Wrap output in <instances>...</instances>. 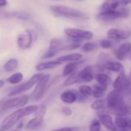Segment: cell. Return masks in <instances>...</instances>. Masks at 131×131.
Masks as SVG:
<instances>
[{"label": "cell", "instance_id": "6da1fadb", "mask_svg": "<svg viewBox=\"0 0 131 131\" xmlns=\"http://www.w3.org/2000/svg\"><path fill=\"white\" fill-rule=\"evenodd\" d=\"M37 105H31L26 107H21L17 110L14 111L10 115L7 116L0 124V131H6L11 129L16 123H18L21 119L33 114L37 110Z\"/></svg>", "mask_w": 131, "mask_h": 131}, {"label": "cell", "instance_id": "7a4b0ae2", "mask_svg": "<svg viewBox=\"0 0 131 131\" xmlns=\"http://www.w3.org/2000/svg\"><path fill=\"white\" fill-rule=\"evenodd\" d=\"M106 102L107 108L112 113L116 114L117 116L127 115L123 92L116 90H112L107 95Z\"/></svg>", "mask_w": 131, "mask_h": 131}, {"label": "cell", "instance_id": "3957f363", "mask_svg": "<svg viewBox=\"0 0 131 131\" xmlns=\"http://www.w3.org/2000/svg\"><path fill=\"white\" fill-rule=\"evenodd\" d=\"M50 12L56 17H62L71 19H87V14L80 9L64 5H52L49 6Z\"/></svg>", "mask_w": 131, "mask_h": 131}, {"label": "cell", "instance_id": "277c9868", "mask_svg": "<svg viewBox=\"0 0 131 131\" xmlns=\"http://www.w3.org/2000/svg\"><path fill=\"white\" fill-rule=\"evenodd\" d=\"M129 16V10L126 8H122L119 10L100 12L96 15V19L102 23H110L118 19H124Z\"/></svg>", "mask_w": 131, "mask_h": 131}, {"label": "cell", "instance_id": "5b68a950", "mask_svg": "<svg viewBox=\"0 0 131 131\" xmlns=\"http://www.w3.org/2000/svg\"><path fill=\"white\" fill-rule=\"evenodd\" d=\"M44 73H38L32 76L26 82L20 84L19 86H16L15 89H13L9 94V96H16L18 95H20L26 91H29L31 90L33 86H36V84L39 82V80L42 78Z\"/></svg>", "mask_w": 131, "mask_h": 131}, {"label": "cell", "instance_id": "8992f818", "mask_svg": "<svg viewBox=\"0 0 131 131\" xmlns=\"http://www.w3.org/2000/svg\"><path fill=\"white\" fill-rule=\"evenodd\" d=\"M63 33L68 38L81 42L90 41L93 38V33L91 31L78 28H66L63 29Z\"/></svg>", "mask_w": 131, "mask_h": 131}, {"label": "cell", "instance_id": "52a82bcc", "mask_svg": "<svg viewBox=\"0 0 131 131\" xmlns=\"http://www.w3.org/2000/svg\"><path fill=\"white\" fill-rule=\"evenodd\" d=\"M46 112V108L44 105L38 106L37 110L35 111L33 114L35 116L30 119L26 126V129L27 130H35L40 127L43 123V119Z\"/></svg>", "mask_w": 131, "mask_h": 131}, {"label": "cell", "instance_id": "ba28073f", "mask_svg": "<svg viewBox=\"0 0 131 131\" xmlns=\"http://www.w3.org/2000/svg\"><path fill=\"white\" fill-rule=\"evenodd\" d=\"M29 100L28 95H21L19 96L13 97L3 102L1 106V110L6 111L13 108H21L27 104Z\"/></svg>", "mask_w": 131, "mask_h": 131}, {"label": "cell", "instance_id": "9c48e42d", "mask_svg": "<svg viewBox=\"0 0 131 131\" xmlns=\"http://www.w3.org/2000/svg\"><path fill=\"white\" fill-rule=\"evenodd\" d=\"M50 80L49 74H43L42 78L36 84V87L32 93V97L35 100H39L42 98L45 92L47 89L48 83Z\"/></svg>", "mask_w": 131, "mask_h": 131}, {"label": "cell", "instance_id": "30bf717a", "mask_svg": "<svg viewBox=\"0 0 131 131\" xmlns=\"http://www.w3.org/2000/svg\"><path fill=\"white\" fill-rule=\"evenodd\" d=\"M34 37L32 35V32L30 30H26L21 33L19 34L16 39V43L17 46L19 49L26 50L29 49L33 42Z\"/></svg>", "mask_w": 131, "mask_h": 131}, {"label": "cell", "instance_id": "8fae6325", "mask_svg": "<svg viewBox=\"0 0 131 131\" xmlns=\"http://www.w3.org/2000/svg\"><path fill=\"white\" fill-rule=\"evenodd\" d=\"M129 36H130V32L116 29V28L110 29L106 32L107 39L112 41H119V40L126 39L127 38L129 37Z\"/></svg>", "mask_w": 131, "mask_h": 131}, {"label": "cell", "instance_id": "7c38bea8", "mask_svg": "<svg viewBox=\"0 0 131 131\" xmlns=\"http://www.w3.org/2000/svg\"><path fill=\"white\" fill-rule=\"evenodd\" d=\"M127 85H128V77L126 75L124 70H123L119 73V75L113 81V86L114 90H116L123 93L126 88L127 87Z\"/></svg>", "mask_w": 131, "mask_h": 131}, {"label": "cell", "instance_id": "4fadbf2b", "mask_svg": "<svg viewBox=\"0 0 131 131\" xmlns=\"http://www.w3.org/2000/svg\"><path fill=\"white\" fill-rule=\"evenodd\" d=\"M131 52V44L129 42H123L120 44L114 51L116 58L119 61L125 60Z\"/></svg>", "mask_w": 131, "mask_h": 131}, {"label": "cell", "instance_id": "5bb4252c", "mask_svg": "<svg viewBox=\"0 0 131 131\" xmlns=\"http://www.w3.org/2000/svg\"><path fill=\"white\" fill-rule=\"evenodd\" d=\"M77 75L80 83H90L94 79L93 67L91 66L86 67L80 71L77 72Z\"/></svg>", "mask_w": 131, "mask_h": 131}, {"label": "cell", "instance_id": "9a60e30c", "mask_svg": "<svg viewBox=\"0 0 131 131\" xmlns=\"http://www.w3.org/2000/svg\"><path fill=\"white\" fill-rule=\"evenodd\" d=\"M85 62V60L81 59V60L77 61V62H67V64H66L63 67V68H62V77H67L70 75H71L73 73H75L77 70L80 64H82L83 62Z\"/></svg>", "mask_w": 131, "mask_h": 131}, {"label": "cell", "instance_id": "2e32d148", "mask_svg": "<svg viewBox=\"0 0 131 131\" xmlns=\"http://www.w3.org/2000/svg\"><path fill=\"white\" fill-rule=\"evenodd\" d=\"M60 100L67 104H73L77 101V91L73 90H67L60 94Z\"/></svg>", "mask_w": 131, "mask_h": 131}, {"label": "cell", "instance_id": "e0dca14e", "mask_svg": "<svg viewBox=\"0 0 131 131\" xmlns=\"http://www.w3.org/2000/svg\"><path fill=\"white\" fill-rule=\"evenodd\" d=\"M99 119L100 123H102L110 131H116V126L114 123L113 117L110 114L100 113L99 114Z\"/></svg>", "mask_w": 131, "mask_h": 131}, {"label": "cell", "instance_id": "ac0fdd59", "mask_svg": "<svg viewBox=\"0 0 131 131\" xmlns=\"http://www.w3.org/2000/svg\"><path fill=\"white\" fill-rule=\"evenodd\" d=\"M62 63L55 60H52V61H44L42 62L38 63L36 66V70L38 72H43L45 70H53L54 68L59 67V65H61Z\"/></svg>", "mask_w": 131, "mask_h": 131}, {"label": "cell", "instance_id": "d6986e66", "mask_svg": "<svg viewBox=\"0 0 131 131\" xmlns=\"http://www.w3.org/2000/svg\"><path fill=\"white\" fill-rule=\"evenodd\" d=\"M83 59V55L80 52H74V53H69L66 54L61 56H59L56 59V61L61 62H77Z\"/></svg>", "mask_w": 131, "mask_h": 131}, {"label": "cell", "instance_id": "ffe728a7", "mask_svg": "<svg viewBox=\"0 0 131 131\" xmlns=\"http://www.w3.org/2000/svg\"><path fill=\"white\" fill-rule=\"evenodd\" d=\"M94 79L97 82L98 84L107 89L108 86L112 83V80L109 75L104 73H98L94 74Z\"/></svg>", "mask_w": 131, "mask_h": 131}, {"label": "cell", "instance_id": "44dd1931", "mask_svg": "<svg viewBox=\"0 0 131 131\" xmlns=\"http://www.w3.org/2000/svg\"><path fill=\"white\" fill-rule=\"evenodd\" d=\"M119 6V0H105L100 8V12L116 10Z\"/></svg>", "mask_w": 131, "mask_h": 131}, {"label": "cell", "instance_id": "7402d4cb", "mask_svg": "<svg viewBox=\"0 0 131 131\" xmlns=\"http://www.w3.org/2000/svg\"><path fill=\"white\" fill-rule=\"evenodd\" d=\"M105 70H108L113 73H119L121 70H124L123 66L121 62L118 61H112L109 60L104 66Z\"/></svg>", "mask_w": 131, "mask_h": 131}, {"label": "cell", "instance_id": "603a6c76", "mask_svg": "<svg viewBox=\"0 0 131 131\" xmlns=\"http://www.w3.org/2000/svg\"><path fill=\"white\" fill-rule=\"evenodd\" d=\"M19 67V61L16 58L8 59L3 65V70L6 73H12L15 71Z\"/></svg>", "mask_w": 131, "mask_h": 131}, {"label": "cell", "instance_id": "cb8c5ba5", "mask_svg": "<svg viewBox=\"0 0 131 131\" xmlns=\"http://www.w3.org/2000/svg\"><path fill=\"white\" fill-rule=\"evenodd\" d=\"M109 60H110L109 54H107L106 52H100L98 55V57L96 59V68L101 72L104 71L105 70L104 66L106 63V62Z\"/></svg>", "mask_w": 131, "mask_h": 131}, {"label": "cell", "instance_id": "d4e9b609", "mask_svg": "<svg viewBox=\"0 0 131 131\" xmlns=\"http://www.w3.org/2000/svg\"><path fill=\"white\" fill-rule=\"evenodd\" d=\"M63 41L62 39L60 38H52L49 44V49L50 50H53V51H57V52H60V49L62 46V43Z\"/></svg>", "mask_w": 131, "mask_h": 131}, {"label": "cell", "instance_id": "484cf974", "mask_svg": "<svg viewBox=\"0 0 131 131\" xmlns=\"http://www.w3.org/2000/svg\"><path fill=\"white\" fill-rule=\"evenodd\" d=\"M23 79H24L23 74L21 72H17V73H15L12 74L11 76H9L7 78L6 81L10 84L16 85V84H19V83H22Z\"/></svg>", "mask_w": 131, "mask_h": 131}, {"label": "cell", "instance_id": "4316f807", "mask_svg": "<svg viewBox=\"0 0 131 131\" xmlns=\"http://www.w3.org/2000/svg\"><path fill=\"white\" fill-rule=\"evenodd\" d=\"M93 92H92V95L93 96L94 98L96 99H100V98H102L104 95H105V93H106V88L100 86V84H96L93 86Z\"/></svg>", "mask_w": 131, "mask_h": 131}, {"label": "cell", "instance_id": "83f0119b", "mask_svg": "<svg viewBox=\"0 0 131 131\" xmlns=\"http://www.w3.org/2000/svg\"><path fill=\"white\" fill-rule=\"evenodd\" d=\"M98 48V44H96L94 42L86 41L80 46V50L83 52H91L93 51H95Z\"/></svg>", "mask_w": 131, "mask_h": 131}, {"label": "cell", "instance_id": "f1b7e54d", "mask_svg": "<svg viewBox=\"0 0 131 131\" xmlns=\"http://www.w3.org/2000/svg\"><path fill=\"white\" fill-rule=\"evenodd\" d=\"M77 83H80L78 75H77V71H76L75 73H73V74H71L67 77V79H66V80L63 83V86H73Z\"/></svg>", "mask_w": 131, "mask_h": 131}, {"label": "cell", "instance_id": "f546056e", "mask_svg": "<svg viewBox=\"0 0 131 131\" xmlns=\"http://www.w3.org/2000/svg\"><path fill=\"white\" fill-rule=\"evenodd\" d=\"M106 106V102L105 99L100 98L95 100L90 106L91 109L93 110H102Z\"/></svg>", "mask_w": 131, "mask_h": 131}, {"label": "cell", "instance_id": "4dcf8cb0", "mask_svg": "<svg viewBox=\"0 0 131 131\" xmlns=\"http://www.w3.org/2000/svg\"><path fill=\"white\" fill-rule=\"evenodd\" d=\"M114 123L116 127L122 129L128 126V119L124 117V116H117L115 119Z\"/></svg>", "mask_w": 131, "mask_h": 131}, {"label": "cell", "instance_id": "1f68e13d", "mask_svg": "<svg viewBox=\"0 0 131 131\" xmlns=\"http://www.w3.org/2000/svg\"><path fill=\"white\" fill-rule=\"evenodd\" d=\"M81 95H83L85 97H89L90 96L92 95L93 92V88L89 86V85H82L79 87V91H78Z\"/></svg>", "mask_w": 131, "mask_h": 131}, {"label": "cell", "instance_id": "d6a6232c", "mask_svg": "<svg viewBox=\"0 0 131 131\" xmlns=\"http://www.w3.org/2000/svg\"><path fill=\"white\" fill-rule=\"evenodd\" d=\"M99 45L100 47H102L104 49H111L113 46V42L109 39H101L99 42Z\"/></svg>", "mask_w": 131, "mask_h": 131}, {"label": "cell", "instance_id": "836d02e7", "mask_svg": "<svg viewBox=\"0 0 131 131\" xmlns=\"http://www.w3.org/2000/svg\"><path fill=\"white\" fill-rule=\"evenodd\" d=\"M101 123L100 120H93L90 126V131H100Z\"/></svg>", "mask_w": 131, "mask_h": 131}, {"label": "cell", "instance_id": "e575fe53", "mask_svg": "<svg viewBox=\"0 0 131 131\" xmlns=\"http://www.w3.org/2000/svg\"><path fill=\"white\" fill-rule=\"evenodd\" d=\"M59 52L57 51H53V50H50V49H48L42 56V59H49L50 58H52L54 57L56 55H57Z\"/></svg>", "mask_w": 131, "mask_h": 131}, {"label": "cell", "instance_id": "d590c367", "mask_svg": "<svg viewBox=\"0 0 131 131\" xmlns=\"http://www.w3.org/2000/svg\"><path fill=\"white\" fill-rule=\"evenodd\" d=\"M80 128L77 126H65L59 129H54L52 131H80Z\"/></svg>", "mask_w": 131, "mask_h": 131}, {"label": "cell", "instance_id": "8d00e7d4", "mask_svg": "<svg viewBox=\"0 0 131 131\" xmlns=\"http://www.w3.org/2000/svg\"><path fill=\"white\" fill-rule=\"evenodd\" d=\"M123 93H126V94H131V70L128 76V85Z\"/></svg>", "mask_w": 131, "mask_h": 131}, {"label": "cell", "instance_id": "74e56055", "mask_svg": "<svg viewBox=\"0 0 131 131\" xmlns=\"http://www.w3.org/2000/svg\"><path fill=\"white\" fill-rule=\"evenodd\" d=\"M62 112L66 116H71L72 114V110L69 107H63L62 110Z\"/></svg>", "mask_w": 131, "mask_h": 131}, {"label": "cell", "instance_id": "f35d334b", "mask_svg": "<svg viewBox=\"0 0 131 131\" xmlns=\"http://www.w3.org/2000/svg\"><path fill=\"white\" fill-rule=\"evenodd\" d=\"M119 6L124 7L131 4V0H119Z\"/></svg>", "mask_w": 131, "mask_h": 131}, {"label": "cell", "instance_id": "ab89813d", "mask_svg": "<svg viewBox=\"0 0 131 131\" xmlns=\"http://www.w3.org/2000/svg\"><path fill=\"white\" fill-rule=\"evenodd\" d=\"M8 6L7 0H0V8H3Z\"/></svg>", "mask_w": 131, "mask_h": 131}, {"label": "cell", "instance_id": "60d3db41", "mask_svg": "<svg viewBox=\"0 0 131 131\" xmlns=\"http://www.w3.org/2000/svg\"><path fill=\"white\" fill-rule=\"evenodd\" d=\"M120 131H131V126H129V125L128 124L127 126H126V127H124V128H122Z\"/></svg>", "mask_w": 131, "mask_h": 131}, {"label": "cell", "instance_id": "b9f144b4", "mask_svg": "<svg viewBox=\"0 0 131 131\" xmlns=\"http://www.w3.org/2000/svg\"><path fill=\"white\" fill-rule=\"evenodd\" d=\"M5 86V81L3 80H0V88H3Z\"/></svg>", "mask_w": 131, "mask_h": 131}, {"label": "cell", "instance_id": "7bdbcfd3", "mask_svg": "<svg viewBox=\"0 0 131 131\" xmlns=\"http://www.w3.org/2000/svg\"><path fill=\"white\" fill-rule=\"evenodd\" d=\"M128 124L131 126V119H128Z\"/></svg>", "mask_w": 131, "mask_h": 131}, {"label": "cell", "instance_id": "ee69618b", "mask_svg": "<svg viewBox=\"0 0 131 131\" xmlns=\"http://www.w3.org/2000/svg\"><path fill=\"white\" fill-rule=\"evenodd\" d=\"M77 2H82V1H85V0H75Z\"/></svg>", "mask_w": 131, "mask_h": 131}, {"label": "cell", "instance_id": "f6af8a7d", "mask_svg": "<svg viewBox=\"0 0 131 131\" xmlns=\"http://www.w3.org/2000/svg\"><path fill=\"white\" fill-rule=\"evenodd\" d=\"M13 131H19V130H17V129H16V130H13Z\"/></svg>", "mask_w": 131, "mask_h": 131}, {"label": "cell", "instance_id": "bcb514c9", "mask_svg": "<svg viewBox=\"0 0 131 131\" xmlns=\"http://www.w3.org/2000/svg\"><path fill=\"white\" fill-rule=\"evenodd\" d=\"M130 60H131V52H130Z\"/></svg>", "mask_w": 131, "mask_h": 131}]
</instances>
